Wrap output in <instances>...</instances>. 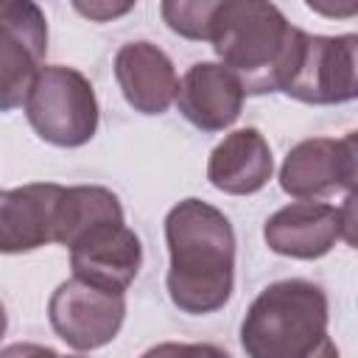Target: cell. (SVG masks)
<instances>
[{"instance_id": "cell-11", "label": "cell", "mask_w": 358, "mask_h": 358, "mask_svg": "<svg viewBox=\"0 0 358 358\" xmlns=\"http://www.w3.org/2000/svg\"><path fill=\"white\" fill-rule=\"evenodd\" d=\"M62 185L31 182L0 190V252L22 255L56 243Z\"/></svg>"}, {"instance_id": "cell-1", "label": "cell", "mask_w": 358, "mask_h": 358, "mask_svg": "<svg viewBox=\"0 0 358 358\" xmlns=\"http://www.w3.org/2000/svg\"><path fill=\"white\" fill-rule=\"evenodd\" d=\"M168 296L190 316L221 310L235 285V229L229 218L201 201L185 199L165 215Z\"/></svg>"}, {"instance_id": "cell-16", "label": "cell", "mask_w": 358, "mask_h": 358, "mask_svg": "<svg viewBox=\"0 0 358 358\" xmlns=\"http://www.w3.org/2000/svg\"><path fill=\"white\" fill-rule=\"evenodd\" d=\"M218 0H165L159 6L168 28L185 39L207 42L210 39V17Z\"/></svg>"}, {"instance_id": "cell-4", "label": "cell", "mask_w": 358, "mask_h": 358, "mask_svg": "<svg viewBox=\"0 0 358 358\" xmlns=\"http://www.w3.org/2000/svg\"><path fill=\"white\" fill-rule=\"evenodd\" d=\"M22 106L31 129L50 145L78 148L98 131L95 90L76 67L42 64Z\"/></svg>"}, {"instance_id": "cell-19", "label": "cell", "mask_w": 358, "mask_h": 358, "mask_svg": "<svg viewBox=\"0 0 358 358\" xmlns=\"http://www.w3.org/2000/svg\"><path fill=\"white\" fill-rule=\"evenodd\" d=\"M0 358H62L53 347L45 344H31V341H17L0 350Z\"/></svg>"}, {"instance_id": "cell-8", "label": "cell", "mask_w": 358, "mask_h": 358, "mask_svg": "<svg viewBox=\"0 0 358 358\" xmlns=\"http://www.w3.org/2000/svg\"><path fill=\"white\" fill-rule=\"evenodd\" d=\"M48 319L67 347L81 352L98 350L120 333L126 319V296L70 277L50 294Z\"/></svg>"}, {"instance_id": "cell-3", "label": "cell", "mask_w": 358, "mask_h": 358, "mask_svg": "<svg viewBox=\"0 0 358 358\" xmlns=\"http://www.w3.org/2000/svg\"><path fill=\"white\" fill-rule=\"evenodd\" d=\"M327 294L302 277L266 285L241 322V347L249 358H308L327 338Z\"/></svg>"}, {"instance_id": "cell-10", "label": "cell", "mask_w": 358, "mask_h": 358, "mask_svg": "<svg viewBox=\"0 0 358 358\" xmlns=\"http://www.w3.org/2000/svg\"><path fill=\"white\" fill-rule=\"evenodd\" d=\"M67 249L73 277L112 294H126L143 266L140 238L126 221H103L78 235Z\"/></svg>"}, {"instance_id": "cell-17", "label": "cell", "mask_w": 358, "mask_h": 358, "mask_svg": "<svg viewBox=\"0 0 358 358\" xmlns=\"http://www.w3.org/2000/svg\"><path fill=\"white\" fill-rule=\"evenodd\" d=\"M140 358H232V355L224 352L215 344H176V341H165V344H157V347L145 350Z\"/></svg>"}, {"instance_id": "cell-12", "label": "cell", "mask_w": 358, "mask_h": 358, "mask_svg": "<svg viewBox=\"0 0 358 358\" xmlns=\"http://www.w3.org/2000/svg\"><path fill=\"white\" fill-rule=\"evenodd\" d=\"M243 87L235 73L218 62H196L179 81L176 106L187 123L201 131L229 129L243 109Z\"/></svg>"}, {"instance_id": "cell-5", "label": "cell", "mask_w": 358, "mask_h": 358, "mask_svg": "<svg viewBox=\"0 0 358 358\" xmlns=\"http://www.w3.org/2000/svg\"><path fill=\"white\" fill-rule=\"evenodd\" d=\"M355 53H358L355 34H341V36L302 34L291 73L280 92L313 106H333L352 101L358 95Z\"/></svg>"}, {"instance_id": "cell-13", "label": "cell", "mask_w": 358, "mask_h": 358, "mask_svg": "<svg viewBox=\"0 0 358 358\" xmlns=\"http://www.w3.org/2000/svg\"><path fill=\"white\" fill-rule=\"evenodd\" d=\"M115 78L126 103L140 115H162L179 92L173 62L151 42H126L115 53Z\"/></svg>"}, {"instance_id": "cell-14", "label": "cell", "mask_w": 358, "mask_h": 358, "mask_svg": "<svg viewBox=\"0 0 358 358\" xmlns=\"http://www.w3.org/2000/svg\"><path fill=\"white\" fill-rule=\"evenodd\" d=\"M274 159L268 140L246 126L229 131L207 159V179L215 190L229 193V196H252L263 190L271 179Z\"/></svg>"}, {"instance_id": "cell-6", "label": "cell", "mask_w": 358, "mask_h": 358, "mask_svg": "<svg viewBox=\"0 0 358 358\" xmlns=\"http://www.w3.org/2000/svg\"><path fill=\"white\" fill-rule=\"evenodd\" d=\"M352 201L355 193H347L341 207L327 201H294L288 207H280L263 224V241L274 255L282 257H294V260L324 257L338 241L355 243Z\"/></svg>"}, {"instance_id": "cell-21", "label": "cell", "mask_w": 358, "mask_h": 358, "mask_svg": "<svg viewBox=\"0 0 358 358\" xmlns=\"http://www.w3.org/2000/svg\"><path fill=\"white\" fill-rule=\"evenodd\" d=\"M3 333H6V308L0 302V338H3Z\"/></svg>"}, {"instance_id": "cell-18", "label": "cell", "mask_w": 358, "mask_h": 358, "mask_svg": "<svg viewBox=\"0 0 358 358\" xmlns=\"http://www.w3.org/2000/svg\"><path fill=\"white\" fill-rule=\"evenodd\" d=\"M73 8H76L78 14L95 20V22H109V20H115V17L126 14V11H131L134 3H101V0H95V3H73Z\"/></svg>"}, {"instance_id": "cell-9", "label": "cell", "mask_w": 358, "mask_h": 358, "mask_svg": "<svg viewBox=\"0 0 358 358\" xmlns=\"http://www.w3.org/2000/svg\"><path fill=\"white\" fill-rule=\"evenodd\" d=\"M355 131L344 137H310L296 143L280 168V187L299 201H322L333 193H355Z\"/></svg>"}, {"instance_id": "cell-22", "label": "cell", "mask_w": 358, "mask_h": 358, "mask_svg": "<svg viewBox=\"0 0 358 358\" xmlns=\"http://www.w3.org/2000/svg\"><path fill=\"white\" fill-rule=\"evenodd\" d=\"M62 358H81V355H62Z\"/></svg>"}, {"instance_id": "cell-2", "label": "cell", "mask_w": 358, "mask_h": 358, "mask_svg": "<svg viewBox=\"0 0 358 358\" xmlns=\"http://www.w3.org/2000/svg\"><path fill=\"white\" fill-rule=\"evenodd\" d=\"M302 34L274 3L218 0L207 42H213L218 64L238 76L246 95H268L282 90Z\"/></svg>"}, {"instance_id": "cell-20", "label": "cell", "mask_w": 358, "mask_h": 358, "mask_svg": "<svg viewBox=\"0 0 358 358\" xmlns=\"http://www.w3.org/2000/svg\"><path fill=\"white\" fill-rule=\"evenodd\" d=\"M308 358H338V347H336L333 338L327 336V338L319 344V350H316L313 355H308Z\"/></svg>"}, {"instance_id": "cell-15", "label": "cell", "mask_w": 358, "mask_h": 358, "mask_svg": "<svg viewBox=\"0 0 358 358\" xmlns=\"http://www.w3.org/2000/svg\"><path fill=\"white\" fill-rule=\"evenodd\" d=\"M103 221H123L120 199L109 187H101V185L64 187L62 204H59L56 243L70 246L78 235H84L87 229H92Z\"/></svg>"}, {"instance_id": "cell-7", "label": "cell", "mask_w": 358, "mask_h": 358, "mask_svg": "<svg viewBox=\"0 0 358 358\" xmlns=\"http://www.w3.org/2000/svg\"><path fill=\"white\" fill-rule=\"evenodd\" d=\"M45 53V11L31 0H0V112L25 103Z\"/></svg>"}]
</instances>
